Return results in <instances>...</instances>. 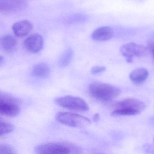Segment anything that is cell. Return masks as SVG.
Returning a JSON list of instances; mask_svg holds the SVG:
<instances>
[{
	"label": "cell",
	"instance_id": "cell-7",
	"mask_svg": "<svg viewBox=\"0 0 154 154\" xmlns=\"http://www.w3.org/2000/svg\"><path fill=\"white\" fill-rule=\"evenodd\" d=\"M28 6L25 0H0V11L16 12L25 10Z\"/></svg>",
	"mask_w": 154,
	"mask_h": 154
},
{
	"label": "cell",
	"instance_id": "cell-16",
	"mask_svg": "<svg viewBox=\"0 0 154 154\" xmlns=\"http://www.w3.org/2000/svg\"><path fill=\"white\" fill-rule=\"evenodd\" d=\"M87 17L82 14H75L67 17L65 19V23L68 25L82 24L87 21Z\"/></svg>",
	"mask_w": 154,
	"mask_h": 154
},
{
	"label": "cell",
	"instance_id": "cell-22",
	"mask_svg": "<svg viewBox=\"0 0 154 154\" xmlns=\"http://www.w3.org/2000/svg\"><path fill=\"white\" fill-rule=\"evenodd\" d=\"M100 115L99 113H95L93 117V120L94 122H98L99 121V120L100 119Z\"/></svg>",
	"mask_w": 154,
	"mask_h": 154
},
{
	"label": "cell",
	"instance_id": "cell-1",
	"mask_svg": "<svg viewBox=\"0 0 154 154\" xmlns=\"http://www.w3.org/2000/svg\"><path fill=\"white\" fill-rule=\"evenodd\" d=\"M90 94L96 100L108 102L120 95L121 90L116 86L101 82H94L89 85Z\"/></svg>",
	"mask_w": 154,
	"mask_h": 154
},
{
	"label": "cell",
	"instance_id": "cell-8",
	"mask_svg": "<svg viewBox=\"0 0 154 154\" xmlns=\"http://www.w3.org/2000/svg\"><path fill=\"white\" fill-rule=\"evenodd\" d=\"M44 40L41 35L36 34L27 38L24 42L25 48L33 54L40 52L44 47Z\"/></svg>",
	"mask_w": 154,
	"mask_h": 154
},
{
	"label": "cell",
	"instance_id": "cell-3",
	"mask_svg": "<svg viewBox=\"0 0 154 154\" xmlns=\"http://www.w3.org/2000/svg\"><path fill=\"white\" fill-rule=\"evenodd\" d=\"M56 119L58 122L73 128H83L91 123V120L86 117L66 112H57Z\"/></svg>",
	"mask_w": 154,
	"mask_h": 154
},
{
	"label": "cell",
	"instance_id": "cell-18",
	"mask_svg": "<svg viewBox=\"0 0 154 154\" xmlns=\"http://www.w3.org/2000/svg\"><path fill=\"white\" fill-rule=\"evenodd\" d=\"M14 130V126L12 124L6 122H1L0 123V136L7 135L12 132Z\"/></svg>",
	"mask_w": 154,
	"mask_h": 154
},
{
	"label": "cell",
	"instance_id": "cell-17",
	"mask_svg": "<svg viewBox=\"0 0 154 154\" xmlns=\"http://www.w3.org/2000/svg\"><path fill=\"white\" fill-rule=\"evenodd\" d=\"M140 113V112L137 110L133 109H118L112 111L111 113V115L112 116H135Z\"/></svg>",
	"mask_w": 154,
	"mask_h": 154
},
{
	"label": "cell",
	"instance_id": "cell-15",
	"mask_svg": "<svg viewBox=\"0 0 154 154\" xmlns=\"http://www.w3.org/2000/svg\"><path fill=\"white\" fill-rule=\"evenodd\" d=\"M73 56V51L72 48L66 49L62 54L58 61V66L61 68H64L71 63Z\"/></svg>",
	"mask_w": 154,
	"mask_h": 154
},
{
	"label": "cell",
	"instance_id": "cell-20",
	"mask_svg": "<svg viewBox=\"0 0 154 154\" xmlns=\"http://www.w3.org/2000/svg\"><path fill=\"white\" fill-rule=\"evenodd\" d=\"M106 68L103 66H94L91 69V72L92 74L95 75L104 72L106 70Z\"/></svg>",
	"mask_w": 154,
	"mask_h": 154
},
{
	"label": "cell",
	"instance_id": "cell-12",
	"mask_svg": "<svg viewBox=\"0 0 154 154\" xmlns=\"http://www.w3.org/2000/svg\"><path fill=\"white\" fill-rule=\"evenodd\" d=\"M148 75L149 72L146 69L144 68H138L131 72L129 78L134 83L140 84L146 80Z\"/></svg>",
	"mask_w": 154,
	"mask_h": 154
},
{
	"label": "cell",
	"instance_id": "cell-9",
	"mask_svg": "<svg viewBox=\"0 0 154 154\" xmlns=\"http://www.w3.org/2000/svg\"><path fill=\"white\" fill-rule=\"evenodd\" d=\"M114 106L118 109H133L141 112L146 108V104L142 101L135 98H128L115 103Z\"/></svg>",
	"mask_w": 154,
	"mask_h": 154
},
{
	"label": "cell",
	"instance_id": "cell-2",
	"mask_svg": "<svg viewBox=\"0 0 154 154\" xmlns=\"http://www.w3.org/2000/svg\"><path fill=\"white\" fill-rule=\"evenodd\" d=\"M35 150L38 154H67L79 153L80 149L70 143L57 142L38 145Z\"/></svg>",
	"mask_w": 154,
	"mask_h": 154
},
{
	"label": "cell",
	"instance_id": "cell-6",
	"mask_svg": "<svg viewBox=\"0 0 154 154\" xmlns=\"http://www.w3.org/2000/svg\"><path fill=\"white\" fill-rule=\"evenodd\" d=\"M20 112V107L14 98L5 94L1 93L0 112L2 114L14 117L19 115Z\"/></svg>",
	"mask_w": 154,
	"mask_h": 154
},
{
	"label": "cell",
	"instance_id": "cell-13",
	"mask_svg": "<svg viewBox=\"0 0 154 154\" xmlns=\"http://www.w3.org/2000/svg\"><path fill=\"white\" fill-rule=\"evenodd\" d=\"M0 43L3 50L8 53L13 52L17 46V40L10 35H6L2 38Z\"/></svg>",
	"mask_w": 154,
	"mask_h": 154
},
{
	"label": "cell",
	"instance_id": "cell-4",
	"mask_svg": "<svg viewBox=\"0 0 154 154\" xmlns=\"http://www.w3.org/2000/svg\"><path fill=\"white\" fill-rule=\"evenodd\" d=\"M55 102L57 105L68 109L80 112L88 111L89 107L87 103L82 98L76 96H63L57 98Z\"/></svg>",
	"mask_w": 154,
	"mask_h": 154
},
{
	"label": "cell",
	"instance_id": "cell-19",
	"mask_svg": "<svg viewBox=\"0 0 154 154\" xmlns=\"http://www.w3.org/2000/svg\"><path fill=\"white\" fill-rule=\"evenodd\" d=\"M16 153L15 149L10 145L1 144L0 154H11Z\"/></svg>",
	"mask_w": 154,
	"mask_h": 154
},
{
	"label": "cell",
	"instance_id": "cell-10",
	"mask_svg": "<svg viewBox=\"0 0 154 154\" xmlns=\"http://www.w3.org/2000/svg\"><path fill=\"white\" fill-rule=\"evenodd\" d=\"M114 35L113 29L109 26H102L96 29L92 34L93 40L99 42L108 41Z\"/></svg>",
	"mask_w": 154,
	"mask_h": 154
},
{
	"label": "cell",
	"instance_id": "cell-24",
	"mask_svg": "<svg viewBox=\"0 0 154 154\" xmlns=\"http://www.w3.org/2000/svg\"></svg>",
	"mask_w": 154,
	"mask_h": 154
},
{
	"label": "cell",
	"instance_id": "cell-5",
	"mask_svg": "<svg viewBox=\"0 0 154 154\" xmlns=\"http://www.w3.org/2000/svg\"><path fill=\"white\" fill-rule=\"evenodd\" d=\"M148 48L146 46L136 43H128L121 47L120 51L121 54L126 58L128 63H131L133 58L136 57H142L147 54Z\"/></svg>",
	"mask_w": 154,
	"mask_h": 154
},
{
	"label": "cell",
	"instance_id": "cell-14",
	"mask_svg": "<svg viewBox=\"0 0 154 154\" xmlns=\"http://www.w3.org/2000/svg\"><path fill=\"white\" fill-rule=\"evenodd\" d=\"M50 73L49 66L45 63H40L35 66L32 69L31 74L38 78H45Z\"/></svg>",
	"mask_w": 154,
	"mask_h": 154
},
{
	"label": "cell",
	"instance_id": "cell-23",
	"mask_svg": "<svg viewBox=\"0 0 154 154\" xmlns=\"http://www.w3.org/2000/svg\"><path fill=\"white\" fill-rule=\"evenodd\" d=\"M4 57L1 56L0 57V64H1V66H2V63H3V62H4Z\"/></svg>",
	"mask_w": 154,
	"mask_h": 154
},
{
	"label": "cell",
	"instance_id": "cell-21",
	"mask_svg": "<svg viewBox=\"0 0 154 154\" xmlns=\"http://www.w3.org/2000/svg\"><path fill=\"white\" fill-rule=\"evenodd\" d=\"M148 48L149 50L151 51L152 53V55L154 57V41H152V42H149V43Z\"/></svg>",
	"mask_w": 154,
	"mask_h": 154
},
{
	"label": "cell",
	"instance_id": "cell-11",
	"mask_svg": "<svg viewBox=\"0 0 154 154\" xmlns=\"http://www.w3.org/2000/svg\"><path fill=\"white\" fill-rule=\"evenodd\" d=\"M33 28V24L27 20L18 21L15 23L12 27L13 33L16 36L18 37H23L27 35Z\"/></svg>",
	"mask_w": 154,
	"mask_h": 154
}]
</instances>
